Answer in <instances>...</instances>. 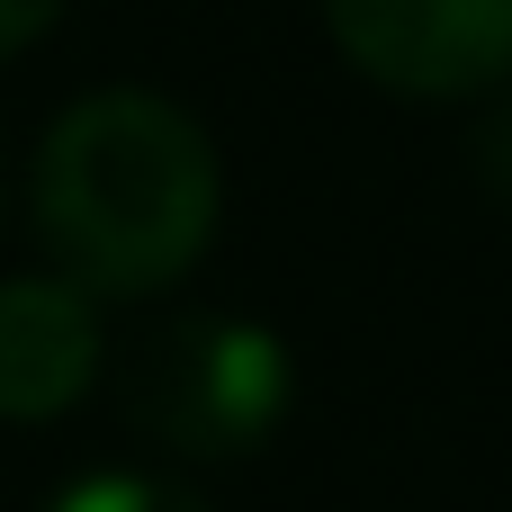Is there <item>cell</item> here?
I'll use <instances>...</instances> for the list:
<instances>
[{"mask_svg": "<svg viewBox=\"0 0 512 512\" xmlns=\"http://www.w3.org/2000/svg\"><path fill=\"white\" fill-rule=\"evenodd\" d=\"M117 414L171 459H252L297 396L288 342L252 315H162L117 360Z\"/></svg>", "mask_w": 512, "mask_h": 512, "instance_id": "cell-2", "label": "cell"}, {"mask_svg": "<svg viewBox=\"0 0 512 512\" xmlns=\"http://www.w3.org/2000/svg\"><path fill=\"white\" fill-rule=\"evenodd\" d=\"M45 512H216V504L198 486H180V477H153V468H90Z\"/></svg>", "mask_w": 512, "mask_h": 512, "instance_id": "cell-5", "label": "cell"}, {"mask_svg": "<svg viewBox=\"0 0 512 512\" xmlns=\"http://www.w3.org/2000/svg\"><path fill=\"white\" fill-rule=\"evenodd\" d=\"M108 369L99 297L63 270L0 279V423H54Z\"/></svg>", "mask_w": 512, "mask_h": 512, "instance_id": "cell-4", "label": "cell"}, {"mask_svg": "<svg viewBox=\"0 0 512 512\" xmlns=\"http://www.w3.org/2000/svg\"><path fill=\"white\" fill-rule=\"evenodd\" d=\"M63 9H72V0H0V63H9V54H27Z\"/></svg>", "mask_w": 512, "mask_h": 512, "instance_id": "cell-6", "label": "cell"}, {"mask_svg": "<svg viewBox=\"0 0 512 512\" xmlns=\"http://www.w3.org/2000/svg\"><path fill=\"white\" fill-rule=\"evenodd\" d=\"M36 243L90 297H162L180 288L225 216V171L207 126L162 90H90L72 99L27 171Z\"/></svg>", "mask_w": 512, "mask_h": 512, "instance_id": "cell-1", "label": "cell"}, {"mask_svg": "<svg viewBox=\"0 0 512 512\" xmlns=\"http://www.w3.org/2000/svg\"><path fill=\"white\" fill-rule=\"evenodd\" d=\"M477 171H486V180L512 198V99L486 117V126H477Z\"/></svg>", "mask_w": 512, "mask_h": 512, "instance_id": "cell-7", "label": "cell"}, {"mask_svg": "<svg viewBox=\"0 0 512 512\" xmlns=\"http://www.w3.org/2000/svg\"><path fill=\"white\" fill-rule=\"evenodd\" d=\"M324 27L396 99H486L512 81V0H324Z\"/></svg>", "mask_w": 512, "mask_h": 512, "instance_id": "cell-3", "label": "cell"}]
</instances>
